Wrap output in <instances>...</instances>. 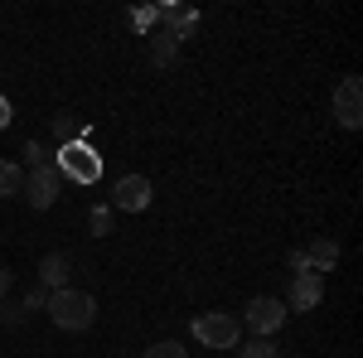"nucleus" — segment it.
I'll use <instances>...</instances> for the list:
<instances>
[{
  "instance_id": "nucleus-1",
  "label": "nucleus",
  "mask_w": 363,
  "mask_h": 358,
  "mask_svg": "<svg viewBox=\"0 0 363 358\" xmlns=\"http://www.w3.org/2000/svg\"><path fill=\"white\" fill-rule=\"evenodd\" d=\"M49 320H54L58 330H68V334H83L92 330V320H97V301L87 296V291H49Z\"/></svg>"
},
{
  "instance_id": "nucleus-2",
  "label": "nucleus",
  "mask_w": 363,
  "mask_h": 358,
  "mask_svg": "<svg viewBox=\"0 0 363 358\" xmlns=\"http://www.w3.org/2000/svg\"><path fill=\"white\" fill-rule=\"evenodd\" d=\"M54 169L63 174V179L92 184V179L102 174V155H92L83 140H68V145H58V150H54Z\"/></svg>"
},
{
  "instance_id": "nucleus-3",
  "label": "nucleus",
  "mask_w": 363,
  "mask_h": 358,
  "mask_svg": "<svg viewBox=\"0 0 363 358\" xmlns=\"http://www.w3.org/2000/svg\"><path fill=\"white\" fill-rule=\"evenodd\" d=\"M194 339L203 344V349H238L242 320H233V315H223V310H208V315L194 320Z\"/></svg>"
},
{
  "instance_id": "nucleus-4",
  "label": "nucleus",
  "mask_w": 363,
  "mask_h": 358,
  "mask_svg": "<svg viewBox=\"0 0 363 358\" xmlns=\"http://www.w3.org/2000/svg\"><path fill=\"white\" fill-rule=\"evenodd\" d=\"M58 194H63V174H58L54 165L25 169V189H20V198H25L29 208H54Z\"/></svg>"
},
{
  "instance_id": "nucleus-5",
  "label": "nucleus",
  "mask_w": 363,
  "mask_h": 358,
  "mask_svg": "<svg viewBox=\"0 0 363 358\" xmlns=\"http://www.w3.org/2000/svg\"><path fill=\"white\" fill-rule=\"evenodd\" d=\"M286 301H277V296H257V301L247 305V315H242V325L252 330V339H272V334L286 325Z\"/></svg>"
},
{
  "instance_id": "nucleus-6",
  "label": "nucleus",
  "mask_w": 363,
  "mask_h": 358,
  "mask_svg": "<svg viewBox=\"0 0 363 358\" xmlns=\"http://www.w3.org/2000/svg\"><path fill=\"white\" fill-rule=\"evenodd\" d=\"M335 121L344 131H359L363 126V78H354V73L335 87Z\"/></svg>"
},
{
  "instance_id": "nucleus-7",
  "label": "nucleus",
  "mask_w": 363,
  "mask_h": 358,
  "mask_svg": "<svg viewBox=\"0 0 363 358\" xmlns=\"http://www.w3.org/2000/svg\"><path fill=\"white\" fill-rule=\"evenodd\" d=\"M112 208H121V213L150 208V179H145V174H121L112 184Z\"/></svg>"
},
{
  "instance_id": "nucleus-8",
  "label": "nucleus",
  "mask_w": 363,
  "mask_h": 358,
  "mask_svg": "<svg viewBox=\"0 0 363 358\" xmlns=\"http://www.w3.org/2000/svg\"><path fill=\"white\" fill-rule=\"evenodd\" d=\"M320 301H325V276H315V272L291 276V291H286V310H320Z\"/></svg>"
},
{
  "instance_id": "nucleus-9",
  "label": "nucleus",
  "mask_w": 363,
  "mask_h": 358,
  "mask_svg": "<svg viewBox=\"0 0 363 358\" xmlns=\"http://www.w3.org/2000/svg\"><path fill=\"white\" fill-rule=\"evenodd\" d=\"M301 252H306V272H315V276L335 272V262H339V242H335V237H325V233H320V237H310Z\"/></svg>"
},
{
  "instance_id": "nucleus-10",
  "label": "nucleus",
  "mask_w": 363,
  "mask_h": 358,
  "mask_svg": "<svg viewBox=\"0 0 363 358\" xmlns=\"http://www.w3.org/2000/svg\"><path fill=\"white\" fill-rule=\"evenodd\" d=\"M155 20H165V34H174V39H184L189 29L199 25V10L194 5H155Z\"/></svg>"
},
{
  "instance_id": "nucleus-11",
  "label": "nucleus",
  "mask_w": 363,
  "mask_h": 358,
  "mask_svg": "<svg viewBox=\"0 0 363 358\" xmlns=\"http://www.w3.org/2000/svg\"><path fill=\"white\" fill-rule=\"evenodd\" d=\"M39 286H44V291H63V286H68V257H63V252H49V257L39 262Z\"/></svg>"
},
{
  "instance_id": "nucleus-12",
  "label": "nucleus",
  "mask_w": 363,
  "mask_h": 358,
  "mask_svg": "<svg viewBox=\"0 0 363 358\" xmlns=\"http://www.w3.org/2000/svg\"><path fill=\"white\" fill-rule=\"evenodd\" d=\"M20 189H25V165L0 160V198H20Z\"/></svg>"
},
{
  "instance_id": "nucleus-13",
  "label": "nucleus",
  "mask_w": 363,
  "mask_h": 358,
  "mask_svg": "<svg viewBox=\"0 0 363 358\" xmlns=\"http://www.w3.org/2000/svg\"><path fill=\"white\" fill-rule=\"evenodd\" d=\"M174 54H179V39H174V34H155V44H150V63H155V68H169Z\"/></svg>"
},
{
  "instance_id": "nucleus-14",
  "label": "nucleus",
  "mask_w": 363,
  "mask_h": 358,
  "mask_svg": "<svg viewBox=\"0 0 363 358\" xmlns=\"http://www.w3.org/2000/svg\"><path fill=\"white\" fill-rule=\"evenodd\" d=\"M140 358H189V349H179V339H160V344H150Z\"/></svg>"
},
{
  "instance_id": "nucleus-15",
  "label": "nucleus",
  "mask_w": 363,
  "mask_h": 358,
  "mask_svg": "<svg viewBox=\"0 0 363 358\" xmlns=\"http://www.w3.org/2000/svg\"><path fill=\"white\" fill-rule=\"evenodd\" d=\"M126 25L136 29V34H145V29L155 25V5H140V10H126Z\"/></svg>"
},
{
  "instance_id": "nucleus-16",
  "label": "nucleus",
  "mask_w": 363,
  "mask_h": 358,
  "mask_svg": "<svg viewBox=\"0 0 363 358\" xmlns=\"http://www.w3.org/2000/svg\"><path fill=\"white\" fill-rule=\"evenodd\" d=\"M87 223H92V233H97V237H107V233H112V208H107V203H97V208L87 213Z\"/></svg>"
},
{
  "instance_id": "nucleus-17",
  "label": "nucleus",
  "mask_w": 363,
  "mask_h": 358,
  "mask_svg": "<svg viewBox=\"0 0 363 358\" xmlns=\"http://www.w3.org/2000/svg\"><path fill=\"white\" fill-rule=\"evenodd\" d=\"M242 358H281V349H277V339H252L242 349Z\"/></svg>"
},
{
  "instance_id": "nucleus-18",
  "label": "nucleus",
  "mask_w": 363,
  "mask_h": 358,
  "mask_svg": "<svg viewBox=\"0 0 363 358\" xmlns=\"http://www.w3.org/2000/svg\"><path fill=\"white\" fill-rule=\"evenodd\" d=\"M20 155H25V169L49 165V155H44V145H39V140H25V150H20Z\"/></svg>"
},
{
  "instance_id": "nucleus-19",
  "label": "nucleus",
  "mask_w": 363,
  "mask_h": 358,
  "mask_svg": "<svg viewBox=\"0 0 363 358\" xmlns=\"http://www.w3.org/2000/svg\"><path fill=\"white\" fill-rule=\"evenodd\" d=\"M44 305H49V291H44V286H34V291H25V301H20V310H44Z\"/></svg>"
},
{
  "instance_id": "nucleus-20",
  "label": "nucleus",
  "mask_w": 363,
  "mask_h": 358,
  "mask_svg": "<svg viewBox=\"0 0 363 358\" xmlns=\"http://www.w3.org/2000/svg\"><path fill=\"white\" fill-rule=\"evenodd\" d=\"M49 131H54V136L68 145V140H73V121H68V116H54V121H49Z\"/></svg>"
},
{
  "instance_id": "nucleus-21",
  "label": "nucleus",
  "mask_w": 363,
  "mask_h": 358,
  "mask_svg": "<svg viewBox=\"0 0 363 358\" xmlns=\"http://www.w3.org/2000/svg\"><path fill=\"white\" fill-rule=\"evenodd\" d=\"M10 291H15V272H10V267H0V301H5Z\"/></svg>"
},
{
  "instance_id": "nucleus-22",
  "label": "nucleus",
  "mask_w": 363,
  "mask_h": 358,
  "mask_svg": "<svg viewBox=\"0 0 363 358\" xmlns=\"http://www.w3.org/2000/svg\"><path fill=\"white\" fill-rule=\"evenodd\" d=\"M286 262H291V272H296V276H301V272H306V252H301V247H296V252H291V257H286Z\"/></svg>"
},
{
  "instance_id": "nucleus-23",
  "label": "nucleus",
  "mask_w": 363,
  "mask_h": 358,
  "mask_svg": "<svg viewBox=\"0 0 363 358\" xmlns=\"http://www.w3.org/2000/svg\"><path fill=\"white\" fill-rule=\"evenodd\" d=\"M10 116H15V111H10V97H5V92H0V131H5V126H10Z\"/></svg>"
}]
</instances>
